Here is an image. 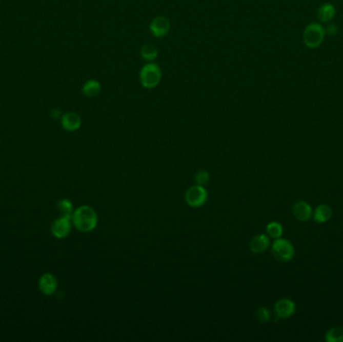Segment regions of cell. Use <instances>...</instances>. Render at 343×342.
<instances>
[{
  "label": "cell",
  "instance_id": "7402d4cb",
  "mask_svg": "<svg viewBox=\"0 0 343 342\" xmlns=\"http://www.w3.org/2000/svg\"><path fill=\"white\" fill-rule=\"evenodd\" d=\"M337 32H338V28H337V26L335 24L330 23L327 24V26L325 28V33L326 34H328V35H335V34H337Z\"/></svg>",
  "mask_w": 343,
  "mask_h": 342
},
{
  "label": "cell",
  "instance_id": "2e32d148",
  "mask_svg": "<svg viewBox=\"0 0 343 342\" xmlns=\"http://www.w3.org/2000/svg\"><path fill=\"white\" fill-rule=\"evenodd\" d=\"M100 84L95 79H90L86 82L83 87V92L88 97H94L100 92Z\"/></svg>",
  "mask_w": 343,
  "mask_h": 342
},
{
  "label": "cell",
  "instance_id": "8992f818",
  "mask_svg": "<svg viewBox=\"0 0 343 342\" xmlns=\"http://www.w3.org/2000/svg\"><path fill=\"white\" fill-rule=\"evenodd\" d=\"M274 310L278 318L286 319L291 317L295 313L296 305L293 300L288 298H283L276 302Z\"/></svg>",
  "mask_w": 343,
  "mask_h": 342
},
{
  "label": "cell",
  "instance_id": "5b68a950",
  "mask_svg": "<svg viewBox=\"0 0 343 342\" xmlns=\"http://www.w3.org/2000/svg\"><path fill=\"white\" fill-rule=\"evenodd\" d=\"M208 193L203 186L196 185L189 188L185 194L186 203L192 208L202 207L207 202Z\"/></svg>",
  "mask_w": 343,
  "mask_h": 342
},
{
  "label": "cell",
  "instance_id": "52a82bcc",
  "mask_svg": "<svg viewBox=\"0 0 343 342\" xmlns=\"http://www.w3.org/2000/svg\"><path fill=\"white\" fill-rule=\"evenodd\" d=\"M71 218L67 216H62L60 218L56 219L51 226V233L57 239H65L70 233L71 229Z\"/></svg>",
  "mask_w": 343,
  "mask_h": 342
},
{
  "label": "cell",
  "instance_id": "7a4b0ae2",
  "mask_svg": "<svg viewBox=\"0 0 343 342\" xmlns=\"http://www.w3.org/2000/svg\"><path fill=\"white\" fill-rule=\"evenodd\" d=\"M162 78V70L156 64L150 63L145 65L139 71L140 85L148 90L156 88L160 84Z\"/></svg>",
  "mask_w": 343,
  "mask_h": 342
},
{
  "label": "cell",
  "instance_id": "4fadbf2b",
  "mask_svg": "<svg viewBox=\"0 0 343 342\" xmlns=\"http://www.w3.org/2000/svg\"><path fill=\"white\" fill-rule=\"evenodd\" d=\"M336 15V9L331 3H324L318 8L317 16L322 23H331Z\"/></svg>",
  "mask_w": 343,
  "mask_h": 342
},
{
  "label": "cell",
  "instance_id": "6da1fadb",
  "mask_svg": "<svg viewBox=\"0 0 343 342\" xmlns=\"http://www.w3.org/2000/svg\"><path fill=\"white\" fill-rule=\"evenodd\" d=\"M97 214L88 205L80 206L76 210H74L71 216V222L73 226L79 232L89 233L94 230L97 226Z\"/></svg>",
  "mask_w": 343,
  "mask_h": 342
},
{
  "label": "cell",
  "instance_id": "603a6c76",
  "mask_svg": "<svg viewBox=\"0 0 343 342\" xmlns=\"http://www.w3.org/2000/svg\"><path fill=\"white\" fill-rule=\"evenodd\" d=\"M51 114H52L53 118H58V117L62 115V112H60L58 109H55V110L52 111Z\"/></svg>",
  "mask_w": 343,
  "mask_h": 342
},
{
  "label": "cell",
  "instance_id": "3957f363",
  "mask_svg": "<svg viewBox=\"0 0 343 342\" xmlns=\"http://www.w3.org/2000/svg\"><path fill=\"white\" fill-rule=\"evenodd\" d=\"M325 34V28L320 23H309L303 31V43L309 48H317L322 45Z\"/></svg>",
  "mask_w": 343,
  "mask_h": 342
},
{
  "label": "cell",
  "instance_id": "5bb4252c",
  "mask_svg": "<svg viewBox=\"0 0 343 342\" xmlns=\"http://www.w3.org/2000/svg\"><path fill=\"white\" fill-rule=\"evenodd\" d=\"M331 217H332V209L325 204L317 206V208L313 213L314 221L319 224L328 222L331 219Z\"/></svg>",
  "mask_w": 343,
  "mask_h": 342
},
{
  "label": "cell",
  "instance_id": "44dd1931",
  "mask_svg": "<svg viewBox=\"0 0 343 342\" xmlns=\"http://www.w3.org/2000/svg\"><path fill=\"white\" fill-rule=\"evenodd\" d=\"M196 183L200 186H205L210 181V175L206 171H201L196 175Z\"/></svg>",
  "mask_w": 343,
  "mask_h": 342
},
{
  "label": "cell",
  "instance_id": "ac0fdd59",
  "mask_svg": "<svg viewBox=\"0 0 343 342\" xmlns=\"http://www.w3.org/2000/svg\"><path fill=\"white\" fill-rule=\"evenodd\" d=\"M266 231H267V234L270 238L278 239V238H281V236L283 234V227L278 222H271L267 225Z\"/></svg>",
  "mask_w": 343,
  "mask_h": 342
},
{
  "label": "cell",
  "instance_id": "7c38bea8",
  "mask_svg": "<svg viewBox=\"0 0 343 342\" xmlns=\"http://www.w3.org/2000/svg\"><path fill=\"white\" fill-rule=\"evenodd\" d=\"M62 126L68 132L77 131L82 126V118L75 113H68L62 116Z\"/></svg>",
  "mask_w": 343,
  "mask_h": 342
},
{
  "label": "cell",
  "instance_id": "277c9868",
  "mask_svg": "<svg viewBox=\"0 0 343 342\" xmlns=\"http://www.w3.org/2000/svg\"><path fill=\"white\" fill-rule=\"evenodd\" d=\"M272 254L280 262H289L295 255V249L290 241L278 238L272 244Z\"/></svg>",
  "mask_w": 343,
  "mask_h": 342
},
{
  "label": "cell",
  "instance_id": "e0dca14e",
  "mask_svg": "<svg viewBox=\"0 0 343 342\" xmlns=\"http://www.w3.org/2000/svg\"><path fill=\"white\" fill-rule=\"evenodd\" d=\"M325 340L327 342H343L342 327H333L329 329L325 334Z\"/></svg>",
  "mask_w": 343,
  "mask_h": 342
},
{
  "label": "cell",
  "instance_id": "8fae6325",
  "mask_svg": "<svg viewBox=\"0 0 343 342\" xmlns=\"http://www.w3.org/2000/svg\"><path fill=\"white\" fill-rule=\"evenodd\" d=\"M270 246V239L268 235L265 234H259L255 237L250 242V249L255 254H261L266 251Z\"/></svg>",
  "mask_w": 343,
  "mask_h": 342
},
{
  "label": "cell",
  "instance_id": "ffe728a7",
  "mask_svg": "<svg viewBox=\"0 0 343 342\" xmlns=\"http://www.w3.org/2000/svg\"><path fill=\"white\" fill-rule=\"evenodd\" d=\"M270 317H271V313L269 311L268 308L266 307H260L257 309L256 311V318L259 321V322H262V323H266L270 320Z\"/></svg>",
  "mask_w": 343,
  "mask_h": 342
},
{
  "label": "cell",
  "instance_id": "30bf717a",
  "mask_svg": "<svg viewBox=\"0 0 343 342\" xmlns=\"http://www.w3.org/2000/svg\"><path fill=\"white\" fill-rule=\"evenodd\" d=\"M294 217L300 222H307L312 217V208L305 201H298L292 208Z\"/></svg>",
  "mask_w": 343,
  "mask_h": 342
},
{
  "label": "cell",
  "instance_id": "ba28073f",
  "mask_svg": "<svg viewBox=\"0 0 343 342\" xmlns=\"http://www.w3.org/2000/svg\"><path fill=\"white\" fill-rule=\"evenodd\" d=\"M171 28V23L166 16H157L150 23V30L155 37H164L166 36Z\"/></svg>",
  "mask_w": 343,
  "mask_h": 342
},
{
  "label": "cell",
  "instance_id": "9a60e30c",
  "mask_svg": "<svg viewBox=\"0 0 343 342\" xmlns=\"http://www.w3.org/2000/svg\"><path fill=\"white\" fill-rule=\"evenodd\" d=\"M140 55L145 61L152 63L158 56V48L152 44H145L140 47Z\"/></svg>",
  "mask_w": 343,
  "mask_h": 342
},
{
  "label": "cell",
  "instance_id": "9c48e42d",
  "mask_svg": "<svg viewBox=\"0 0 343 342\" xmlns=\"http://www.w3.org/2000/svg\"><path fill=\"white\" fill-rule=\"evenodd\" d=\"M39 290L46 296H51L57 289V280L52 274H44L38 281Z\"/></svg>",
  "mask_w": 343,
  "mask_h": 342
},
{
  "label": "cell",
  "instance_id": "d6986e66",
  "mask_svg": "<svg viewBox=\"0 0 343 342\" xmlns=\"http://www.w3.org/2000/svg\"><path fill=\"white\" fill-rule=\"evenodd\" d=\"M57 208L58 210L62 212L63 216H67V217H69L71 218L74 210H73V205L72 203L68 200V199H63L58 202L57 204Z\"/></svg>",
  "mask_w": 343,
  "mask_h": 342
}]
</instances>
